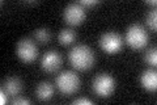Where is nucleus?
<instances>
[{"label":"nucleus","mask_w":157,"mask_h":105,"mask_svg":"<svg viewBox=\"0 0 157 105\" xmlns=\"http://www.w3.org/2000/svg\"><path fill=\"white\" fill-rule=\"evenodd\" d=\"M22 89V83L18 78L11 76L4 82V91H6L9 96H17Z\"/></svg>","instance_id":"10"},{"label":"nucleus","mask_w":157,"mask_h":105,"mask_svg":"<svg viewBox=\"0 0 157 105\" xmlns=\"http://www.w3.org/2000/svg\"><path fill=\"white\" fill-rule=\"evenodd\" d=\"M12 104H14V105H17V104H30V100L24 99V97H16L12 101Z\"/></svg>","instance_id":"16"},{"label":"nucleus","mask_w":157,"mask_h":105,"mask_svg":"<svg viewBox=\"0 0 157 105\" xmlns=\"http://www.w3.org/2000/svg\"><path fill=\"white\" fill-rule=\"evenodd\" d=\"M41 64L42 68L46 70L47 72H54L62 66V55L55 50H50L43 54Z\"/></svg>","instance_id":"8"},{"label":"nucleus","mask_w":157,"mask_h":105,"mask_svg":"<svg viewBox=\"0 0 157 105\" xmlns=\"http://www.w3.org/2000/svg\"><path fill=\"white\" fill-rule=\"evenodd\" d=\"M80 4L82 7H92V6H96V4H98L97 0H82V2H80Z\"/></svg>","instance_id":"17"},{"label":"nucleus","mask_w":157,"mask_h":105,"mask_svg":"<svg viewBox=\"0 0 157 105\" xmlns=\"http://www.w3.org/2000/svg\"><path fill=\"white\" fill-rule=\"evenodd\" d=\"M68 59L76 70H88L94 63V53L86 45H76L71 49Z\"/></svg>","instance_id":"1"},{"label":"nucleus","mask_w":157,"mask_h":105,"mask_svg":"<svg viewBox=\"0 0 157 105\" xmlns=\"http://www.w3.org/2000/svg\"><path fill=\"white\" fill-rule=\"evenodd\" d=\"M76 39V33L72 30V29H63V30L59 33V42L62 45H71L73 41Z\"/></svg>","instance_id":"12"},{"label":"nucleus","mask_w":157,"mask_h":105,"mask_svg":"<svg viewBox=\"0 0 157 105\" xmlns=\"http://www.w3.org/2000/svg\"><path fill=\"white\" fill-rule=\"evenodd\" d=\"M7 95H8V93L4 91V89H3L2 92H0V103H2V104L8 103V96H7Z\"/></svg>","instance_id":"19"},{"label":"nucleus","mask_w":157,"mask_h":105,"mask_svg":"<svg viewBox=\"0 0 157 105\" xmlns=\"http://www.w3.org/2000/svg\"><path fill=\"white\" fill-rule=\"evenodd\" d=\"M147 4H151V6H155V4H156V0H152V2H151V0H148V2H147Z\"/></svg>","instance_id":"20"},{"label":"nucleus","mask_w":157,"mask_h":105,"mask_svg":"<svg viewBox=\"0 0 157 105\" xmlns=\"http://www.w3.org/2000/svg\"><path fill=\"white\" fill-rule=\"evenodd\" d=\"M63 14H64L66 22L75 26V25H78L84 21L85 9L80 3H72V4H68L64 8V13Z\"/></svg>","instance_id":"7"},{"label":"nucleus","mask_w":157,"mask_h":105,"mask_svg":"<svg viewBox=\"0 0 157 105\" xmlns=\"http://www.w3.org/2000/svg\"><path fill=\"white\" fill-rule=\"evenodd\" d=\"M34 37L37 38L38 42L46 43V42L50 41V38H51V32L48 30L47 28H39V29H37V30H34Z\"/></svg>","instance_id":"13"},{"label":"nucleus","mask_w":157,"mask_h":105,"mask_svg":"<svg viewBox=\"0 0 157 105\" xmlns=\"http://www.w3.org/2000/svg\"><path fill=\"white\" fill-rule=\"evenodd\" d=\"M36 93H37V97L42 101H46V100H50L54 95V87L51 83L48 82H42L38 84V87L36 89Z\"/></svg>","instance_id":"11"},{"label":"nucleus","mask_w":157,"mask_h":105,"mask_svg":"<svg viewBox=\"0 0 157 105\" xmlns=\"http://www.w3.org/2000/svg\"><path fill=\"white\" fill-rule=\"evenodd\" d=\"M100 45H101V47L104 51L109 53V54H114V53H118L122 49L123 41H122V37L118 33L106 32L101 36Z\"/></svg>","instance_id":"6"},{"label":"nucleus","mask_w":157,"mask_h":105,"mask_svg":"<svg viewBox=\"0 0 157 105\" xmlns=\"http://www.w3.org/2000/svg\"><path fill=\"white\" fill-rule=\"evenodd\" d=\"M126 41L132 49H143L148 43V33L143 25L132 24L126 32Z\"/></svg>","instance_id":"2"},{"label":"nucleus","mask_w":157,"mask_h":105,"mask_svg":"<svg viewBox=\"0 0 157 105\" xmlns=\"http://www.w3.org/2000/svg\"><path fill=\"white\" fill-rule=\"evenodd\" d=\"M17 57L25 63H30L38 55V49L37 45L34 43L30 38H22L20 39L16 47Z\"/></svg>","instance_id":"5"},{"label":"nucleus","mask_w":157,"mask_h":105,"mask_svg":"<svg viewBox=\"0 0 157 105\" xmlns=\"http://www.w3.org/2000/svg\"><path fill=\"white\" fill-rule=\"evenodd\" d=\"M56 86L64 95H71L80 88V78L73 71H63L56 76Z\"/></svg>","instance_id":"3"},{"label":"nucleus","mask_w":157,"mask_h":105,"mask_svg":"<svg viewBox=\"0 0 157 105\" xmlns=\"http://www.w3.org/2000/svg\"><path fill=\"white\" fill-rule=\"evenodd\" d=\"M144 59H145L147 63L151 64V66H156L157 64V50H156V47L149 49L148 51L145 53Z\"/></svg>","instance_id":"14"},{"label":"nucleus","mask_w":157,"mask_h":105,"mask_svg":"<svg viewBox=\"0 0 157 105\" xmlns=\"http://www.w3.org/2000/svg\"><path fill=\"white\" fill-rule=\"evenodd\" d=\"M93 91L101 97H109L115 89V80L109 74H100L93 80Z\"/></svg>","instance_id":"4"},{"label":"nucleus","mask_w":157,"mask_h":105,"mask_svg":"<svg viewBox=\"0 0 157 105\" xmlns=\"http://www.w3.org/2000/svg\"><path fill=\"white\" fill-rule=\"evenodd\" d=\"M72 104H88V105H90V104H93V101L89 99H76L75 101H72Z\"/></svg>","instance_id":"18"},{"label":"nucleus","mask_w":157,"mask_h":105,"mask_svg":"<svg viewBox=\"0 0 157 105\" xmlns=\"http://www.w3.org/2000/svg\"><path fill=\"white\" fill-rule=\"evenodd\" d=\"M140 83L148 91H155L157 88V74L155 70H145L140 76Z\"/></svg>","instance_id":"9"},{"label":"nucleus","mask_w":157,"mask_h":105,"mask_svg":"<svg viewBox=\"0 0 157 105\" xmlns=\"http://www.w3.org/2000/svg\"><path fill=\"white\" fill-rule=\"evenodd\" d=\"M147 25L152 29V30H156L157 29V12L156 9H152L147 14Z\"/></svg>","instance_id":"15"}]
</instances>
